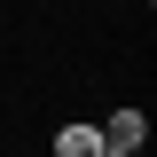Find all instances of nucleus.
<instances>
[{"label": "nucleus", "mask_w": 157, "mask_h": 157, "mask_svg": "<svg viewBox=\"0 0 157 157\" xmlns=\"http://www.w3.org/2000/svg\"><path fill=\"white\" fill-rule=\"evenodd\" d=\"M141 141H149V118H141V110H110V126H102V149L141 157Z\"/></svg>", "instance_id": "nucleus-1"}, {"label": "nucleus", "mask_w": 157, "mask_h": 157, "mask_svg": "<svg viewBox=\"0 0 157 157\" xmlns=\"http://www.w3.org/2000/svg\"><path fill=\"white\" fill-rule=\"evenodd\" d=\"M55 157H102V126H63V134H55Z\"/></svg>", "instance_id": "nucleus-2"}, {"label": "nucleus", "mask_w": 157, "mask_h": 157, "mask_svg": "<svg viewBox=\"0 0 157 157\" xmlns=\"http://www.w3.org/2000/svg\"><path fill=\"white\" fill-rule=\"evenodd\" d=\"M102 157H118V149H102Z\"/></svg>", "instance_id": "nucleus-3"}]
</instances>
